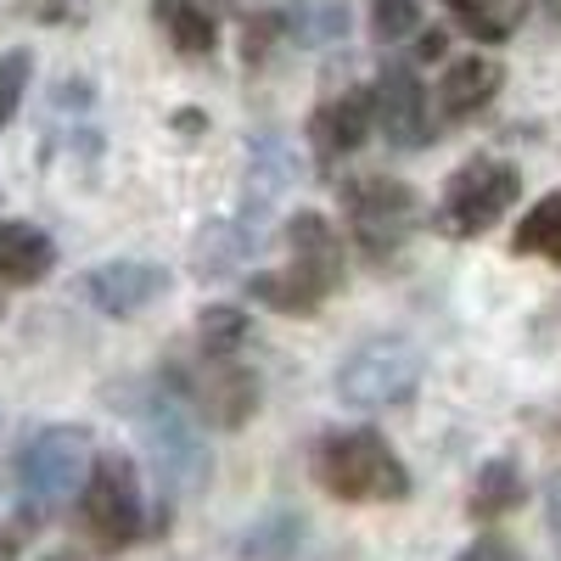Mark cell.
<instances>
[{"label": "cell", "mask_w": 561, "mask_h": 561, "mask_svg": "<svg viewBox=\"0 0 561 561\" xmlns=\"http://www.w3.org/2000/svg\"><path fill=\"white\" fill-rule=\"evenodd\" d=\"M287 248H293V264L287 270H259V275L242 280V287L264 309L314 314L325 298L343 287V237L332 230V219H325V214H298L287 225Z\"/></svg>", "instance_id": "obj_1"}, {"label": "cell", "mask_w": 561, "mask_h": 561, "mask_svg": "<svg viewBox=\"0 0 561 561\" xmlns=\"http://www.w3.org/2000/svg\"><path fill=\"white\" fill-rule=\"evenodd\" d=\"M314 483L332 500H348V505H393V500L410 494L404 460L393 455V444L382 433H370V427H348V433L320 438Z\"/></svg>", "instance_id": "obj_2"}, {"label": "cell", "mask_w": 561, "mask_h": 561, "mask_svg": "<svg viewBox=\"0 0 561 561\" xmlns=\"http://www.w3.org/2000/svg\"><path fill=\"white\" fill-rule=\"evenodd\" d=\"M135 433L147 444V460L158 472V489L169 494H197L208 483V444L197 433V415L185 410V399H174L169 388H152L129 404Z\"/></svg>", "instance_id": "obj_3"}, {"label": "cell", "mask_w": 561, "mask_h": 561, "mask_svg": "<svg viewBox=\"0 0 561 561\" xmlns=\"http://www.w3.org/2000/svg\"><path fill=\"white\" fill-rule=\"evenodd\" d=\"M79 523L102 556H118L147 534V505H140V478L129 455H96L79 489Z\"/></svg>", "instance_id": "obj_4"}, {"label": "cell", "mask_w": 561, "mask_h": 561, "mask_svg": "<svg viewBox=\"0 0 561 561\" xmlns=\"http://www.w3.org/2000/svg\"><path fill=\"white\" fill-rule=\"evenodd\" d=\"M523 197V174L511 169L505 158H466L449 180H444V197L433 225L444 237L466 242V237H483L489 225H500L511 214V203Z\"/></svg>", "instance_id": "obj_5"}, {"label": "cell", "mask_w": 561, "mask_h": 561, "mask_svg": "<svg viewBox=\"0 0 561 561\" xmlns=\"http://www.w3.org/2000/svg\"><path fill=\"white\" fill-rule=\"evenodd\" d=\"M90 466H96V444H90L84 427H45L23 444L18 455V489H23V505H34V517H45V511L68 505Z\"/></svg>", "instance_id": "obj_6"}, {"label": "cell", "mask_w": 561, "mask_h": 561, "mask_svg": "<svg viewBox=\"0 0 561 561\" xmlns=\"http://www.w3.org/2000/svg\"><path fill=\"white\" fill-rule=\"evenodd\" d=\"M421 377H427V359L410 337H370L337 365V399L354 410H388L415 399Z\"/></svg>", "instance_id": "obj_7"}, {"label": "cell", "mask_w": 561, "mask_h": 561, "mask_svg": "<svg viewBox=\"0 0 561 561\" xmlns=\"http://www.w3.org/2000/svg\"><path fill=\"white\" fill-rule=\"evenodd\" d=\"M343 208H348V225H354V242L365 248L370 264H382L421 219V203L410 185L399 180H382V174H359L343 185Z\"/></svg>", "instance_id": "obj_8"}, {"label": "cell", "mask_w": 561, "mask_h": 561, "mask_svg": "<svg viewBox=\"0 0 561 561\" xmlns=\"http://www.w3.org/2000/svg\"><path fill=\"white\" fill-rule=\"evenodd\" d=\"M370 113H377V129L388 147L415 152L433 140V107H427V90H421L410 62H388L382 79L370 84Z\"/></svg>", "instance_id": "obj_9"}, {"label": "cell", "mask_w": 561, "mask_h": 561, "mask_svg": "<svg viewBox=\"0 0 561 561\" xmlns=\"http://www.w3.org/2000/svg\"><path fill=\"white\" fill-rule=\"evenodd\" d=\"M79 287H84V298L96 304L102 314L129 320V314L152 309V304L169 293V270H163V264H147V259H113V264L84 270Z\"/></svg>", "instance_id": "obj_10"}, {"label": "cell", "mask_w": 561, "mask_h": 561, "mask_svg": "<svg viewBox=\"0 0 561 561\" xmlns=\"http://www.w3.org/2000/svg\"><path fill=\"white\" fill-rule=\"evenodd\" d=\"M214 370L208 377H185L180 365H169V393L180 399V393H197L203 399V410L219 421V427H242V421L253 415V404H259V382H253V370H242V365H225V359H208Z\"/></svg>", "instance_id": "obj_11"}, {"label": "cell", "mask_w": 561, "mask_h": 561, "mask_svg": "<svg viewBox=\"0 0 561 561\" xmlns=\"http://www.w3.org/2000/svg\"><path fill=\"white\" fill-rule=\"evenodd\" d=\"M370 129H377L370 90H343V96H332V102L309 118V140H314V152H320L325 169H332L337 158H348V152H359Z\"/></svg>", "instance_id": "obj_12"}, {"label": "cell", "mask_w": 561, "mask_h": 561, "mask_svg": "<svg viewBox=\"0 0 561 561\" xmlns=\"http://www.w3.org/2000/svg\"><path fill=\"white\" fill-rule=\"evenodd\" d=\"M500 84H505V68L494 57H460L449 62V73L438 79V113L449 124H466V118H478L494 96H500Z\"/></svg>", "instance_id": "obj_13"}, {"label": "cell", "mask_w": 561, "mask_h": 561, "mask_svg": "<svg viewBox=\"0 0 561 561\" xmlns=\"http://www.w3.org/2000/svg\"><path fill=\"white\" fill-rule=\"evenodd\" d=\"M259 248H264V203H259L253 214H237V219L208 225V230H203V242H197V270H203V275L242 270Z\"/></svg>", "instance_id": "obj_14"}, {"label": "cell", "mask_w": 561, "mask_h": 561, "mask_svg": "<svg viewBox=\"0 0 561 561\" xmlns=\"http://www.w3.org/2000/svg\"><path fill=\"white\" fill-rule=\"evenodd\" d=\"M57 270V242L28 219H0V280L12 287H34Z\"/></svg>", "instance_id": "obj_15"}, {"label": "cell", "mask_w": 561, "mask_h": 561, "mask_svg": "<svg viewBox=\"0 0 561 561\" xmlns=\"http://www.w3.org/2000/svg\"><path fill=\"white\" fill-rule=\"evenodd\" d=\"M230 12V0H152V18L174 39V51L185 57H208L219 39V18Z\"/></svg>", "instance_id": "obj_16"}, {"label": "cell", "mask_w": 561, "mask_h": 561, "mask_svg": "<svg viewBox=\"0 0 561 561\" xmlns=\"http://www.w3.org/2000/svg\"><path fill=\"white\" fill-rule=\"evenodd\" d=\"M304 534H309V523L298 517V511H293V505H275V511H264L259 523L242 528L237 556H242V561H287V556L304 545Z\"/></svg>", "instance_id": "obj_17"}, {"label": "cell", "mask_w": 561, "mask_h": 561, "mask_svg": "<svg viewBox=\"0 0 561 561\" xmlns=\"http://www.w3.org/2000/svg\"><path fill=\"white\" fill-rule=\"evenodd\" d=\"M523 494H528V483H523V472H517V460H505V455H494V460H483L478 466V483H472V517H505V511H517L523 505Z\"/></svg>", "instance_id": "obj_18"}, {"label": "cell", "mask_w": 561, "mask_h": 561, "mask_svg": "<svg viewBox=\"0 0 561 561\" xmlns=\"http://www.w3.org/2000/svg\"><path fill=\"white\" fill-rule=\"evenodd\" d=\"M517 253H539V259H556L561 264V192H550L545 203H534L517 225V237H511Z\"/></svg>", "instance_id": "obj_19"}, {"label": "cell", "mask_w": 561, "mask_h": 561, "mask_svg": "<svg viewBox=\"0 0 561 561\" xmlns=\"http://www.w3.org/2000/svg\"><path fill=\"white\" fill-rule=\"evenodd\" d=\"M248 309H237V304H214V309H203L197 314V343H203V354L208 359H230L242 343H248Z\"/></svg>", "instance_id": "obj_20"}, {"label": "cell", "mask_w": 561, "mask_h": 561, "mask_svg": "<svg viewBox=\"0 0 561 561\" xmlns=\"http://www.w3.org/2000/svg\"><path fill=\"white\" fill-rule=\"evenodd\" d=\"M287 34L298 45H337L348 34V7L337 0H320V7H304L298 18H287Z\"/></svg>", "instance_id": "obj_21"}, {"label": "cell", "mask_w": 561, "mask_h": 561, "mask_svg": "<svg viewBox=\"0 0 561 561\" xmlns=\"http://www.w3.org/2000/svg\"><path fill=\"white\" fill-rule=\"evenodd\" d=\"M449 7V18L472 34V39H483V45H500L505 34H511V12L500 7V0H444Z\"/></svg>", "instance_id": "obj_22"}, {"label": "cell", "mask_w": 561, "mask_h": 561, "mask_svg": "<svg viewBox=\"0 0 561 561\" xmlns=\"http://www.w3.org/2000/svg\"><path fill=\"white\" fill-rule=\"evenodd\" d=\"M370 28H377V39H404L421 28V0H370Z\"/></svg>", "instance_id": "obj_23"}, {"label": "cell", "mask_w": 561, "mask_h": 561, "mask_svg": "<svg viewBox=\"0 0 561 561\" xmlns=\"http://www.w3.org/2000/svg\"><path fill=\"white\" fill-rule=\"evenodd\" d=\"M28 73H34V57H28V51H7V57H0V129H7L12 113L23 107Z\"/></svg>", "instance_id": "obj_24"}, {"label": "cell", "mask_w": 561, "mask_h": 561, "mask_svg": "<svg viewBox=\"0 0 561 561\" xmlns=\"http://www.w3.org/2000/svg\"><path fill=\"white\" fill-rule=\"evenodd\" d=\"M287 34V18H275V12H259L253 23H248V34H242V51H248V62H264L270 57V45Z\"/></svg>", "instance_id": "obj_25"}, {"label": "cell", "mask_w": 561, "mask_h": 561, "mask_svg": "<svg viewBox=\"0 0 561 561\" xmlns=\"http://www.w3.org/2000/svg\"><path fill=\"white\" fill-rule=\"evenodd\" d=\"M455 561H528L511 539H500V534H489V539H478V545H466Z\"/></svg>", "instance_id": "obj_26"}, {"label": "cell", "mask_w": 561, "mask_h": 561, "mask_svg": "<svg viewBox=\"0 0 561 561\" xmlns=\"http://www.w3.org/2000/svg\"><path fill=\"white\" fill-rule=\"evenodd\" d=\"M545 523H550V534L561 539V466L545 478Z\"/></svg>", "instance_id": "obj_27"}, {"label": "cell", "mask_w": 561, "mask_h": 561, "mask_svg": "<svg viewBox=\"0 0 561 561\" xmlns=\"http://www.w3.org/2000/svg\"><path fill=\"white\" fill-rule=\"evenodd\" d=\"M415 51H421V57H444V34H438V28H433V34H421Z\"/></svg>", "instance_id": "obj_28"}, {"label": "cell", "mask_w": 561, "mask_h": 561, "mask_svg": "<svg viewBox=\"0 0 561 561\" xmlns=\"http://www.w3.org/2000/svg\"><path fill=\"white\" fill-rule=\"evenodd\" d=\"M18 556V534H0V561H12Z\"/></svg>", "instance_id": "obj_29"}, {"label": "cell", "mask_w": 561, "mask_h": 561, "mask_svg": "<svg viewBox=\"0 0 561 561\" xmlns=\"http://www.w3.org/2000/svg\"><path fill=\"white\" fill-rule=\"evenodd\" d=\"M45 561H79V556H62V550H57V556H45Z\"/></svg>", "instance_id": "obj_30"}, {"label": "cell", "mask_w": 561, "mask_h": 561, "mask_svg": "<svg viewBox=\"0 0 561 561\" xmlns=\"http://www.w3.org/2000/svg\"><path fill=\"white\" fill-rule=\"evenodd\" d=\"M0 309H7V304H0Z\"/></svg>", "instance_id": "obj_31"}]
</instances>
